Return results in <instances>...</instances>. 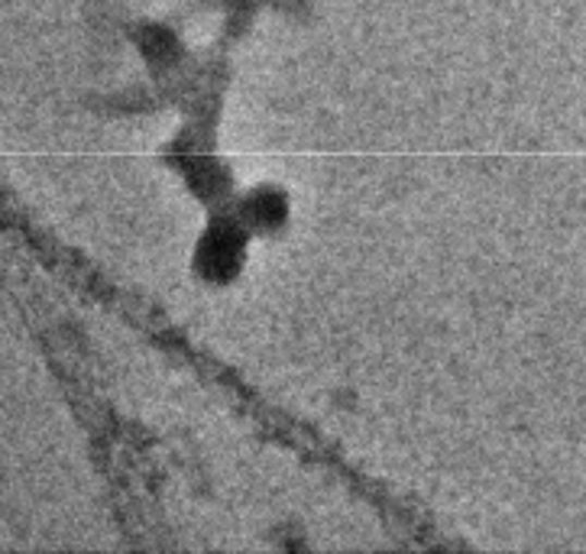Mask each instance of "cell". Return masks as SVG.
Instances as JSON below:
<instances>
[{
  "label": "cell",
  "instance_id": "obj_1",
  "mask_svg": "<svg viewBox=\"0 0 586 554\" xmlns=\"http://www.w3.org/2000/svg\"><path fill=\"white\" fill-rule=\"evenodd\" d=\"M246 227L240 221H218L208 227V234L198 241L195 250V270L208 282H228L243 267V250H246Z\"/></svg>",
  "mask_w": 586,
  "mask_h": 554
},
{
  "label": "cell",
  "instance_id": "obj_2",
  "mask_svg": "<svg viewBox=\"0 0 586 554\" xmlns=\"http://www.w3.org/2000/svg\"><path fill=\"white\" fill-rule=\"evenodd\" d=\"M289 218V201L282 192L276 188H256L249 192L240 205H236V221L253 234H266V231H276L282 227Z\"/></svg>",
  "mask_w": 586,
  "mask_h": 554
},
{
  "label": "cell",
  "instance_id": "obj_3",
  "mask_svg": "<svg viewBox=\"0 0 586 554\" xmlns=\"http://www.w3.org/2000/svg\"><path fill=\"white\" fill-rule=\"evenodd\" d=\"M143 52L149 62H162V65H172V59L179 56V42L169 29L162 26H149L143 33Z\"/></svg>",
  "mask_w": 586,
  "mask_h": 554
}]
</instances>
